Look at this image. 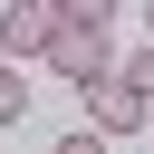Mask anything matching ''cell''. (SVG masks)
I'll return each instance as SVG.
<instances>
[{"label":"cell","mask_w":154,"mask_h":154,"mask_svg":"<svg viewBox=\"0 0 154 154\" xmlns=\"http://www.w3.org/2000/svg\"><path fill=\"white\" fill-rule=\"evenodd\" d=\"M48 67H58V77L87 96L96 77H116V48H106V29H96V19H67V29L48 38Z\"/></svg>","instance_id":"6da1fadb"},{"label":"cell","mask_w":154,"mask_h":154,"mask_svg":"<svg viewBox=\"0 0 154 154\" xmlns=\"http://www.w3.org/2000/svg\"><path fill=\"white\" fill-rule=\"evenodd\" d=\"M87 125H96V135H144V125H154V96L125 87V77H96V87H87Z\"/></svg>","instance_id":"7a4b0ae2"},{"label":"cell","mask_w":154,"mask_h":154,"mask_svg":"<svg viewBox=\"0 0 154 154\" xmlns=\"http://www.w3.org/2000/svg\"><path fill=\"white\" fill-rule=\"evenodd\" d=\"M58 29H67L58 0H10V10H0V58H48Z\"/></svg>","instance_id":"3957f363"},{"label":"cell","mask_w":154,"mask_h":154,"mask_svg":"<svg viewBox=\"0 0 154 154\" xmlns=\"http://www.w3.org/2000/svg\"><path fill=\"white\" fill-rule=\"evenodd\" d=\"M10 67H19V58H0V125L29 116V77H10Z\"/></svg>","instance_id":"277c9868"},{"label":"cell","mask_w":154,"mask_h":154,"mask_svg":"<svg viewBox=\"0 0 154 154\" xmlns=\"http://www.w3.org/2000/svg\"><path fill=\"white\" fill-rule=\"evenodd\" d=\"M116 77H125V87H144V96H154V38H144V48H135V58H116Z\"/></svg>","instance_id":"5b68a950"},{"label":"cell","mask_w":154,"mask_h":154,"mask_svg":"<svg viewBox=\"0 0 154 154\" xmlns=\"http://www.w3.org/2000/svg\"><path fill=\"white\" fill-rule=\"evenodd\" d=\"M106 144H116V135H96V125H77V135H58L48 154H106Z\"/></svg>","instance_id":"8992f818"},{"label":"cell","mask_w":154,"mask_h":154,"mask_svg":"<svg viewBox=\"0 0 154 154\" xmlns=\"http://www.w3.org/2000/svg\"><path fill=\"white\" fill-rule=\"evenodd\" d=\"M58 10H67V19H96V29H106V19L125 10V0H58Z\"/></svg>","instance_id":"52a82bcc"},{"label":"cell","mask_w":154,"mask_h":154,"mask_svg":"<svg viewBox=\"0 0 154 154\" xmlns=\"http://www.w3.org/2000/svg\"><path fill=\"white\" fill-rule=\"evenodd\" d=\"M135 10H144V29H154V0H135Z\"/></svg>","instance_id":"ba28073f"}]
</instances>
